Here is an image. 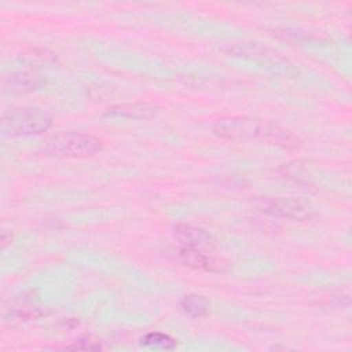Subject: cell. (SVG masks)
Instances as JSON below:
<instances>
[{
  "label": "cell",
  "mask_w": 352,
  "mask_h": 352,
  "mask_svg": "<svg viewBox=\"0 0 352 352\" xmlns=\"http://www.w3.org/2000/svg\"><path fill=\"white\" fill-rule=\"evenodd\" d=\"M216 136L227 140H260L282 148H298L301 140L292 131L274 122L249 116H228L216 120L212 125Z\"/></svg>",
  "instance_id": "6da1fadb"
},
{
  "label": "cell",
  "mask_w": 352,
  "mask_h": 352,
  "mask_svg": "<svg viewBox=\"0 0 352 352\" xmlns=\"http://www.w3.org/2000/svg\"><path fill=\"white\" fill-rule=\"evenodd\" d=\"M179 260L194 270H202L208 272H224L228 270V263L223 258L208 254L202 249L180 248L177 252Z\"/></svg>",
  "instance_id": "8992f818"
},
{
  "label": "cell",
  "mask_w": 352,
  "mask_h": 352,
  "mask_svg": "<svg viewBox=\"0 0 352 352\" xmlns=\"http://www.w3.org/2000/svg\"><path fill=\"white\" fill-rule=\"evenodd\" d=\"M256 206L260 212L275 216L285 217L290 220H308L314 216V209L296 198L283 197H260L256 199Z\"/></svg>",
  "instance_id": "277c9868"
},
{
  "label": "cell",
  "mask_w": 352,
  "mask_h": 352,
  "mask_svg": "<svg viewBox=\"0 0 352 352\" xmlns=\"http://www.w3.org/2000/svg\"><path fill=\"white\" fill-rule=\"evenodd\" d=\"M103 148V140L95 135L81 132H59L45 139L43 150L55 157L85 158Z\"/></svg>",
  "instance_id": "7a4b0ae2"
},
{
  "label": "cell",
  "mask_w": 352,
  "mask_h": 352,
  "mask_svg": "<svg viewBox=\"0 0 352 352\" xmlns=\"http://www.w3.org/2000/svg\"><path fill=\"white\" fill-rule=\"evenodd\" d=\"M18 59L22 65L33 69L38 67H51L58 62V58L54 52L45 48H32L18 55Z\"/></svg>",
  "instance_id": "8fae6325"
},
{
  "label": "cell",
  "mask_w": 352,
  "mask_h": 352,
  "mask_svg": "<svg viewBox=\"0 0 352 352\" xmlns=\"http://www.w3.org/2000/svg\"><path fill=\"white\" fill-rule=\"evenodd\" d=\"M11 239H12L11 234L7 236V231H3L1 232V248L4 249L7 246V243H11Z\"/></svg>",
  "instance_id": "9a60e30c"
},
{
  "label": "cell",
  "mask_w": 352,
  "mask_h": 352,
  "mask_svg": "<svg viewBox=\"0 0 352 352\" xmlns=\"http://www.w3.org/2000/svg\"><path fill=\"white\" fill-rule=\"evenodd\" d=\"M140 344L143 346H148V348H157V349H165V351H170L175 349L177 345V341L165 334V333H160V331H151L144 334L140 338Z\"/></svg>",
  "instance_id": "4fadbf2b"
},
{
  "label": "cell",
  "mask_w": 352,
  "mask_h": 352,
  "mask_svg": "<svg viewBox=\"0 0 352 352\" xmlns=\"http://www.w3.org/2000/svg\"><path fill=\"white\" fill-rule=\"evenodd\" d=\"M52 118L40 107H19L4 114L1 118V132L6 136H32L48 131Z\"/></svg>",
  "instance_id": "3957f363"
},
{
  "label": "cell",
  "mask_w": 352,
  "mask_h": 352,
  "mask_svg": "<svg viewBox=\"0 0 352 352\" xmlns=\"http://www.w3.org/2000/svg\"><path fill=\"white\" fill-rule=\"evenodd\" d=\"M227 52L234 56H241V58H246L250 60H256L258 63L271 65V67H278V69L286 67V60L276 51H274L268 47H264L258 43L234 44L232 47H230V50Z\"/></svg>",
  "instance_id": "5b68a950"
},
{
  "label": "cell",
  "mask_w": 352,
  "mask_h": 352,
  "mask_svg": "<svg viewBox=\"0 0 352 352\" xmlns=\"http://www.w3.org/2000/svg\"><path fill=\"white\" fill-rule=\"evenodd\" d=\"M43 85H44V80L40 76L29 72H15L3 78L4 89H8L10 92H16V94L32 92L38 89Z\"/></svg>",
  "instance_id": "30bf717a"
},
{
  "label": "cell",
  "mask_w": 352,
  "mask_h": 352,
  "mask_svg": "<svg viewBox=\"0 0 352 352\" xmlns=\"http://www.w3.org/2000/svg\"><path fill=\"white\" fill-rule=\"evenodd\" d=\"M43 315L41 307L37 304L36 298H33V294H23L21 296L7 311L6 319L10 322H25L32 320Z\"/></svg>",
  "instance_id": "9c48e42d"
},
{
  "label": "cell",
  "mask_w": 352,
  "mask_h": 352,
  "mask_svg": "<svg viewBox=\"0 0 352 352\" xmlns=\"http://www.w3.org/2000/svg\"><path fill=\"white\" fill-rule=\"evenodd\" d=\"M160 107L148 102H129L120 103L109 107L106 116L110 117H122L129 120H148L158 114Z\"/></svg>",
  "instance_id": "ba28073f"
},
{
  "label": "cell",
  "mask_w": 352,
  "mask_h": 352,
  "mask_svg": "<svg viewBox=\"0 0 352 352\" xmlns=\"http://www.w3.org/2000/svg\"><path fill=\"white\" fill-rule=\"evenodd\" d=\"M102 346L99 344H96L95 341H91L89 338H78L76 340L74 344L69 345L67 349H92V351H98Z\"/></svg>",
  "instance_id": "5bb4252c"
},
{
  "label": "cell",
  "mask_w": 352,
  "mask_h": 352,
  "mask_svg": "<svg viewBox=\"0 0 352 352\" xmlns=\"http://www.w3.org/2000/svg\"><path fill=\"white\" fill-rule=\"evenodd\" d=\"M173 236L179 242L180 248L205 250L214 246L213 236L206 230L192 224H176L173 227Z\"/></svg>",
  "instance_id": "52a82bcc"
},
{
  "label": "cell",
  "mask_w": 352,
  "mask_h": 352,
  "mask_svg": "<svg viewBox=\"0 0 352 352\" xmlns=\"http://www.w3.org/2000/svg\"><path fill=\"white\" fill-rule=\"evenodd\" d=\"M180 307L191 318H205L210 312L209 301L204 296L195 293L183 296L180 300Z\"/></svg>",
  "instance_id": "7c38bea8"
}]
</instances>
